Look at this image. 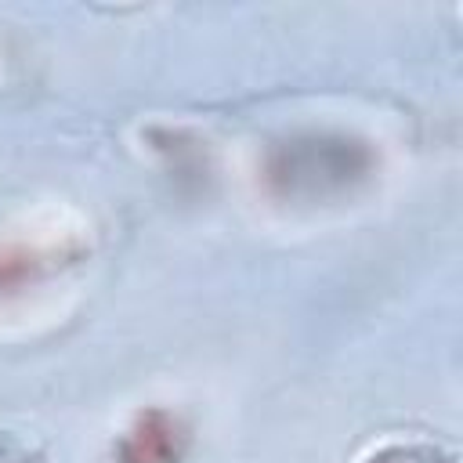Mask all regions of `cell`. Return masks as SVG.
Returning a JSON list of instances; mask_svg holds the SVG:
<instances>
[{
	"mask_svg": "<svg viewBox=\"0 0 463 463\" xmlns=\"http://www.w3.org/2000/svg\"><path fill=\"white\" fill-rule=\"evenodd\" d=\"M174 456V438H170V423L152 416L145 420L130 438H127V463H170Z\"/></svg>",
	"mask_w": 463,
	"mask_h": 463,
	"instance_id": "obj_1",
	"label": "cell"
}]
</instances>
